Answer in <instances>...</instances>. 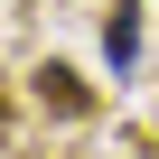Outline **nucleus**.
Segmentation results:
<instances>
[{"label":"nucleus","instance_id":"1","mask_svg":"<svg viewBox=\"0 0 159 159\" xmlns=\"http://www.w3.org/2000/svg\"><path fill=\"white\" fill-rule=\"evenodd\" d=\"M103 66H112V75H131V66H140V10H131V0L103 19Z\"/></svg>","mask_w":159,"mask_h":159},{"label":"nucleus","instance_id":"2","mask_svg":"<svg viewBox=\"0 0 159 159\" xmlns=\"http://www.w3.org/2000/svg\"><path fill=\"white\" fill-rule=\"evenodd\" d=\"M38 94H47L56 112H84V84H75V66H47V75H38Z\"/></svg>","mask_w":159,"mask_h":159}]
</instances>
